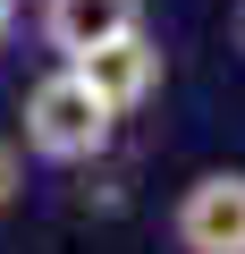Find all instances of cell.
<instances>
[{"instance_id":"obj_6","label":"cell","mask_w":245,"mask_h":254,"mask_svg":"<svg viewBox=\"0 0 245 254\" xmlns=\"http://www.w3.org/2000/svg\"><path fill=\"white\" fill-rule=\"evenodd\" d=\"M17 34V0H0V43H9Z\"/></svg>"},{"instance_id":"obj_1","label":"cell","mask_w":245,"mask_h":254,"mask_svg":"<svg viewBox=\"0 0 245 254\" xmlns=\"http://www.w3.org/2000/svg\"><path fill=\"white\" fill-rule=\"evenodd\" d=\"M110 136H118V110L85 85V68H76V60L43 68V76L26 85V119H17L26 161H43V170H85V161H101V153H110Z\"/></svg>"},{"instance_id":"obj_3","label":"cell","mask_w":245,"mask_h":254,"mask_svg":"<svg viewBox=\"0 0 245 254\" xmlns=\"http://www.w3.org/2000/svg\"><path fill=\"white\" fill-rule=\"evenodd\" d=\"M136 26H144V0H43L34 9V34H43L51 60H85L118 34H136Z\"/></svg>"},{"instance_id":"obj_4","label":"cell","mask_w":245,"mask_h":254,"mask_svg":"<svg viewBox=\"0 0 245 254\" xmlns=\"http://www.w3.org/2000/svg\"><path fill=\"white\" fill-rule=\"evenodd\" d=\"M76 68H85V85H93L118 119H136V110L161 93V43H152V26L118 34V43H101V51H85Z\"/></svg>"},{"instance_id":"obj_2","label":"cell","mask_w":245,"mask_h":254,"mask_svg":"<svg viewBox=\"0 0 245 254\" xmlns=\"http://www.w3.org/2000/svg\"><path fill=\"white\" fill-rule=\"evenodd\" d=\"M169 254H245V170H203L178 187Z\"/></svg>"},{"instance_id":"obj_5","label":"cell","mask_w":245,"mask_h":254,"mask_svg":"<svg viewBox=\"0 0 245 254\" xmlns=\"http://www.w3.org/2000/svg\"><path fill=\"white\" fill-rule=\"evenodd\" d=\"M17 203H26V144L0 136V212H17Z\"/></svg>"}]
</instances>
